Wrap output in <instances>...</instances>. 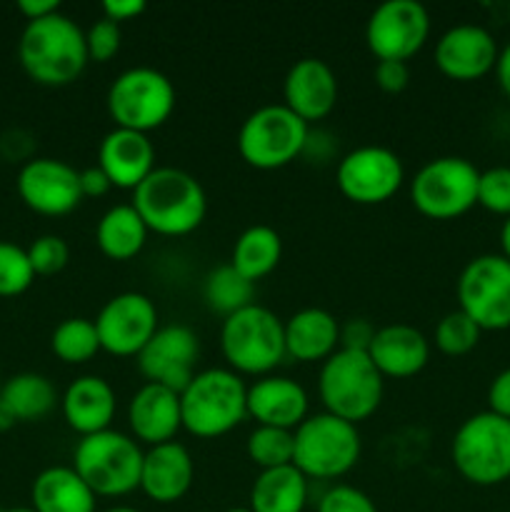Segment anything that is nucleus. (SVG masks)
Segmentation results:
<instances>
[{
	"instance_id": "nucleus-50",
	"label": "nucleus",
	"mask_w": 510,
	"mask_h": 512,
	"mask_svg": "<svg viewBox=\"0 0 510 512\" xmlns=\"http://www.w3.org/2000/svg\"><path fill=\"white\" fill-rule=\"evenodd\" d=\"M103 512H140V510L130 508V505H115V508H108V510H103Z\"/></svg>"
},
{
	"instance_id": "nucleus-1",
	"label": "nucleus",
	"mask_w": 510,
	"mask_h": 512,
	"mask_svg": "<svg viewBox=\"0 0 510 512\" xmlns=\"http://www.w3.org/2000/svg\"><path fill=\"white\" fill-rule=\"evenodd\" d=\"M18 60L38 85L63 88L75 83L90 63L85 30L60 10L48 18L30 20L20 35Z\"/></svg>"
},
{
	"instance_id": "nucleus-46",
	"label": "nucleus",
	"mask_w": 510,
	"mask_h": 512,
	"mask_svg": "<svg viewBox=\"0 0 510 512\" xmlns=\"http://www.w3.org/2000/svg\"><path fill=\"white\" fill-rule=\"evenodd\" d=\"M18 10L25 15V20H40L48 15L58 13L60 3L58 0H18Z\"/></svg>"
},
{
	"instance_id": "nucleus-51",
	"label": "nucleus",
	"mask_w": 510,
	"mask_h": 512,
	"mask_svg": "<svg viewBox=\"0 0 510 512\" xmlns=\"http://www.w3.org/2000/svg\"><path fill=\"white\" fill-rule=\"evenodd\" d=\"M0 512H35L33 508H8V510H0Z\"/></svg>"
},
{
	"instance_id": "nucleus-31",
	"label": "nucleus",
	"mask_w": 510,
	"mask_h": 512,
	"mask_svg": "<svg viewBox=\"0 0 510 512\" xmlns=\"http://www.w3.org/2000/svg\"><path fill=\"white\" fill-rule=\"evenodd\" d=\"M0 403L13 413L18 423H38L58 405V390L45 375L18 373L3 383Z\"/></svg>"
},
{
	"instance_id": "nucleus-43",
	"label": "nucleus",
	"mask_w": 510,
	"mask_h": 512,
	"mask_svg": "<svg viewBox=\"0 0 510 512\" xmlns=\"http://www.w3.org/2000/svg\"><path fill=\"white\" fill-rule=\"evenodd\" d=\"M488 410L510 420V368L500 370L488 385Z\"/></svg>"
},
{
	"instance_id": "nucleus-42",
	"label": "nucleus",
	"mask_w": 510,
	"mask_h": 512,
	"mask_svg": "<svg viewBox=\"0 0 510 512\" xmlns=\"http://www.w3.org/2000/svg\"><path fill=\"white\" fill-rule=\"evenodd\" d=\"M375 325L365 318H353L345 325H340V348L343 350H358V353H368L370 343H373Z\"/></svg>"
},
{
	"instance_id": "nucleus-33",
	"label": "nucleus",
	"mask_w": 510,
	"mask_h": 512,
	"mask_svg": "<svg viewBox=\"0 0 510 512\" xmlns=\"http://www.w3.org/2000/svg\"><path fill=\"white\" fill-rule=\"evenodd\" d=\"M55 358L65 365H85L100 353V338L95 323L88 318H65L50 335Z\"/></svg>"
},
{
	"instance_id": "nucleus-4",
	"label": "nucleus",
	"mask_w": 510,
	"mask_h": 512,
	"mask_svg": "<svg viewBox=\"0 0 510 512\" xmlns=\"http://www.w3.org/2000/svg\"><path fill=\"white\" fill-rule=\"evenodd\" d=\"M220 353L233 373L255 378L273 375V370L288 358L283 320L258 303L228 315L220 328Z\"/></svg>"
},
{
	"instance_id": "nucleus-45",
	"label": "nucleus",
	"mask_w": 510,
	"mask_h": 512,
	"mask_svg": "<svg viewBox=\"0 0 510 512\" xmlns=\"http://www.w3.org/2000/svg\"><path fill=\"white\" fill-rule=\"evenodd\" d=\"M110 188H113V183H110L108 175L98 165H90V168L80 170V190H83V198H103Z\"/></svg>"
},
{
	"instance_id": "nucleus-5",
	"label": "nucleus",
	"mask_w": 510,
	"mask_h": 512,
	"mask_svg": "<svg viewBox=\"0 0 510 512\" xmlns=\"http://www.w3.org/2000/svg\"><path fill=\"white\" fill-rule=\"evenodd\" d=\"M385 378L368 353L335 350L318 375V395L325 413L358 425L368 420L383 403Z\"/></svg>"
},
{
	"instance_id": "nucleus-14",
	"label": "nucleus",
	"mask_w": 510,
	"mask_h": 512,
	"mask_svg": "<svg viewBox=\"0 0 510 512\" xmlns=\"http://www.w3.org/2000/svg\"><path fill=\"white\" fill-rule=\"evenodd\" d=\"M430 35V13L418 0H385L365 23V45L378 60L408 63Z\"/></svg>"
},
{
	"instance_id": "nucleus-21",
	"label": "nucleus",
	"mask_w": 510,
	"mask_h": 512,
	"mask_svg": "<svg viewBox=\"0 0 510 512\" xmlns=\"http://www.w3.org/2000/svg\"><path fill=\"white\" fill-rule=\"evenodd\" d=\"M128 428L130 435L148 448L173 443L183 430L180 395L163 385L145 383L128 403Z\"/></svg>"
},
{
	"instance_id": "nucleus-17",
	"label": "nucleus",
	"mask_w": 510,
	"mask_h": 512,
	"mask_svg": "<svg viewBox=\"0 0 510 512\" xmlns=\"http://www.w3.org/2000/svg\"><path fill=\"white\" fill-rule=\"evenodd\" d=\"M20 200L33 213L60 218L73 213L83 200L80 170L58 158H33L20 168L15 180Z\"/></svg>"
},
{
	"instance_id": "nucleus-20",
	"label": "nucleus",
	"mask_w": 510,
	"mask_h": 512,
	"mask_svg": "<svg viewBox=\"0 0 510 512\" xmlns=\"http://www.w3.org/2000/svg\"><path fill=\"white\" fill-rule=\"evenodd\" d=\"M195 480V463L188 448L178 440L155 445L143 455L140 490L158 505H173L190 493Z\"/></svg>"
},
{
	"instance_id": "nucleus-2",
	"label": "nucleus",
	"mask_w": 510,
	"mask_h": 512,
	"mask_svg": "<svg viewBox=\"0 0 510 512\" xmlns=\"http://www.w3.org/2000/svg\"><path fill=\"white\" fill-rule=\"evenodd\" d=\"M133 205L150 233L163 238H183L203 225L208 213V195L188 170L155 168L133 190Z\"/></svg>"
},
{
	"instance_id": "nucleus-35",
	"label": "nucleus",
	"mask_w": 510,
	"mask_h": 512,
	"mask_svg": "<svg viewBox=\"0 0 510 512\" xmlns=\"http://www.w3.org/2000/svg\"><path fill=\"white\" fill-rule=\"evenodd\" d=\"M480 335L483 330L463 313V310H450L443 318L438 320L433 330V345L443 355L450 358H460V355H468L470 350H475V345L480 343Z\"/></svg>"
},
{
	"instance_id": "nucleus-40",
	"label": "nucleus",
	"mask_w": 510,
	"mask_h": 512,
	"mask_svg": "<svg viewBox=\"0 0 510 512\" xmlns=\"http://www.w3.org/2000/svg\"><path fill=\"white\" fill-rule=\"evenodd\" d=\"M318 512H378L368 493L353 485H333L318 500Z\"/></svg>"
},
{
	"instance_id": "nucleus-6",
	"label": "nucleus",
	"mask_w": 510,
	"mask_h": 512,
	"mask_svg": "<svg viewBox=\"0 0 510 512\" xmlns=\"http://www.w3.org/2000/svg\"><path fill=\"white\" fill-rule=\"evenodd\" d=\"M145 450L133 435L118 430L80 438L73 450V470L85 480L95 498H123L140 490Z\"/></svg>"
},
{
	"instance_id": "nucleus-18",
	"label": "nucleus",
	"mask_w": 510,
	"mask_h": 512,
	"mask_svg": "<svg viewBox=\"0 0 510 512\" xmlns=\"http://www.w3.org/2000/svg\"><path fill=\"white\" fill-rule=\"evenodd\" d=\"M500 48L483 25L460 23L445 30L435 43V68L455 83H473L493 73Z\"/></svg>"
},
{
	"instance_id": "nucleus-47",
	"label": "nucleus",
	"mask_w": 510,
	"mask_h": 512,
	"mask_svg": "<svg viewBox=\"0 0 510 512\" xmlns=\"http://www.w3.org/2000/svg\"><path fill=\"white\" fill-rule=\"evenodd\" d=\"M495 78H498L500 90H503L505 98L510 100V43H505V48H500L498 63H495Z\"/></svg>"
},
{
	"instance_id": "nucleus-24",
	"label": "nucleus",
	"mask_w": 510,
	"mask_h": 512,
	"mask_svg": "<svg viewBox=\"0 0 510 512\" xmlns=\"http://www.w3.org/2000/svg\"><path fill=\"white\" fill-rule=\"evenodd\" d=\"M368 358L383 378L408 380L423 373L430 360V340L415 325L390 323L375 330Z\"/></svg>"
},
{
	"instance_id": "nucleus-44",
	"label": "nucleus",
	"mask_w": 510,
	"mask_h": 512,
	"mask_svg": "<svg viewBox=\"0 0 510 512\" xmlns=\"http://www.w3.org/2000/svg\"><path fill=\"white\" fill-rule=\"evenodd\" d=\"M145 0H108L103 3V18L113 20V23H125V20H135L138 15L145 13Z\"/></svg>"
},
{
	"instance_id": "nucleus-16",
	"label": "nucleus",
	"mask_w": 510,
	"mask_h": 512,
	"mask_svg": "<svg viewBox=\"0 0 510 512\" xmlns=\"http://www.w3.org/2000/svg\"><path fill=\"white\" fill-rule=\"evenodd\" d=\"M200 358V340L193 328L183 323L160 325L158 333L148 340L138 353L140 375L148 383L163 385V388L183 393L190 380L195 378V365Z\"/></svg>"
},
{
	"instance_id": "nucleus-53",
	"label": "nucleus",
	"mask_w": 510,
	"mask_h": 512,
	"mask_svg": "<svg viewBox=\"0 0 510 512\" xmlns=\"http://www.w3.org/2000/svg\"><path fill=\"white\" fill-rule=\"evenodd\" d=\"M0 388H3V380H0Z\"/></svg>"
},
{
	"instance_id": "nucleus-10",
	"label": "nucleus",
	"mask_w": 510,
	"mask_h": 512,
	"mask_svg": "<svg viewBox=\"0 0 510 512\" xmlns=\"http://www.w3.org/2000/svg\"><path fill=\"white\" fill-rule=\"evenodd\" d=\"M310 125L283 103L253 110L238 130V153L250 168L278 170L303 155Z\"/></svg>"
},
{
	"instance_id": "nucleus-23",
	"label": "nucleus",
	"mask_w": 510,
	"mask_h": 512,
	"mask_svg": "<svg viewBox=\"0 0 510 512\" xmlns=\"http://www.w3.org/2000/svg\"><path fill=\"white\" fill-rule=\"evenodd\" d=\"M310 398L300 383L285 375H265L248 385V415L255 425L295 430L308 418Z\"/></svg>"
},
{
	"instance_id": "nucleus-15",
	"label": "nucleus",
	"mask_w": 510,
	"mask_h": 512,
	"mask_svg": "<svg viewBox=\"0 0 510 512\" xmlns=\"http://www.w3.org/2000/svg\"><path fill=\"white\" fill-rule=\"evenodd\" d=\"M100 350L115 358H138L148 340L158 333V308L153 300L135 290L113 295L93 320Z\"/></svg>"
},
{
	"instance_id": "nucleus-7",
	"label": "nucleus",
	"mask_w": 510,
	"mask_h": 512,
	"mask_svg": "<svg viewBox=\"0 0 510 512\" xmlns=\"http://www.w3.org/2000/svg\"><path fill=\"white\" fill-rule=\"evenodd\" d=\"M450 460L460 478L478 488H495L510 480V420L483 410L455 430Z\"/></svg>"
},
{
	"instance_id": "nucleus-38",
	"label": "nucleus",
	"mask_w": 510,
	"mask_h": 512,
	"mask_svg": "<svg viewBox=\"0 0 510 512\" xmlns=\"http://www.w3.org/2000/svg\"><path fill=\"white\" fill-rule=\"evenodd\" d=\"M25 250L35 275H58L70 260V248L60 235H40Z\"/></svg>"
},
{
	"instance_id": "nucleus-30",
	"label": "nucleus",
	"mask_w": 510,
	"mask_h": 512,
	"mask_svg": "<svg viewBox=\"0 0 510 512\" xmlns=\"http://www.w3.org/2000/svg\"><path fill=\"white\" fill-rule=\"evenodd\" d=\"M280 258H283V240L280 233L270 225H250L238 235L233 245V255H230V265L238 270L240 275L258 283V280L268 278L275 268H278Z\"/></svg>"
},
{
	"instance_id": "nucleus-36",
	"label": "nucleus",
	"mask_w": 510,
	"mask_h": 512,
	"mask_svg": "<svg viewBox=\"0 0 510 512\" xmlns=\"http://www.w3.org/2000/svg\"><path fill=\"white\" fill-rule=\"evenodd\" d=\"M35 273L28 250L15 243L0 240V298L23 295L33 285Z\"/></svg>"
},
{
	"instance_id": "nucleus-3",
	"label": "nucleus",
	"mask_w": 510,
	"mask_h": 512,
	"mask_svg": "<svg viewBox=\"0 0 510 512\" xmlns=\"http://www.w3.org/2000/svg\"><path fill=\"white\" fill-rule=\"evenodd\" d=\"M180 415L195 438H223L248 418V385L228 368L198 370L180 393Z\"/></svg>"
},
{
	"instance_id": "nucleus-48",
	"label": "nucleus",
	"mask_w": 510,
	"mask_h": 512,
	"mask_svg": "<svg viewBox=\"0 0 510 512\" xmlns=\"http://www.w3.org/2000/svg\"><path fill=\"white\" fill-rule=\"evenodd\" d=\"M500 255L510 260V218H505L500 228Z\"/></svg>"
},
{
	"instance_id": "nucleus-8",
	"label": "nucleus",
	"mask_w": 510,
	"mask_h": 512,
	"mask_svg": "<svg viewBox=\"0 0 510 512\" xmlns=\"http://www.w3.org/2000/svg\"><path fill=\"white\" fill-rule=\"evenodd\" d=\"M293 465L308 480H335L348 475L358 465L360 443L358 425L330 413L308 415L293 430Z\"/></svg>"
},
{
	"instance_id": "nucleus-29",
	"label": "nucleus",
	"mask_w": 510,
	"mask_h": 512,
	"mask_svg": "<svg viewBox=\"0 0 510 512\" xmlns=\"http://www.w3.org/2000/svg\"><path fill=\"white\" fill-rule=\"evenodd\" d=\"M148 235V225L130 203L108 208L95 225V245L105 258L115 263H125L140 255L148 243Z\"/></svg>"
},
{
	"instance_id": "nucleus-32",
	"label": "nucleus",
	"mask_w": 510,
	"mask_h": 512,
	"mask_svg": "<svg viewBox=\"0 0 510 512\" xmlns=\"http://www.w3.org/2000/svg\"><path fill=\"white\" fill-rule=\"evenodd\" d=\"M255 283H250L245 275H240L238 270L230 263L218 265V268L210 270L205 275L203 283V300L213 313L228 315L238 313V310L248 308L255 303Z\"/></svg>"
},
{
	"instance_id": "nucleus-41",
	"label": "nucleus",
	"mask_w": 510,
	"mask_h": 512,
	"mask_svg": "<svg viewBox=\"0 0 510 512\" xmlns=\"http://www.w3.org/2000/svg\"><path fill=\"white\" fill-rule=\"evenodd\" d=\"M373 78L383 93H403L410 83V68L408 63H400V60H378Z\"/></svg>"
},
{
	"instance_id": "nucleus-11",
	"label": "nucleus",
	"mask_w": 510,
	"mask_h": 512,
	"mask_svg": "<svg viewBox=\"0 0 510 512\" xmlns=\"http://www.w3.org/2000/svg\"><path fill=\"white\" fill-rule=\"evenodd\" d=\"M480 170L460 155L428 160L410 180V203L430 220H455L478 205Z\"/></svg>"
},
{
	"instance_id": "nucleus-25",
	"label": "nucleus",
	"mask_w": 510,
	"mask_h": 512,
	"mask_svg": "<svg viewBox=\"0 0 510 512\" xmlns=\"http://www.w3.org/2000/svg\"><path fill=\"white\" fill-rule=\"evenodd\" d=\"M60 410L70 430L88 438V435L110 430V423L118 410L113 385L100 375H80L65 388L60 398Z\"/></svg>"
},
{
	"instance_id": "nucleus-26",
	"label": "nucleus",
	"mask_w": 510,
	"mask_h": 512,
	"mask_svg": "<svg viewBox=\"0 0 510 512\" xmlns=\"http://www.w3.org/2000/svg\"><path fill=\"white\" fill-rule=\"evenodd\" d=\"M285 328V355L298 363H325L340 350V323L323 308H303L290 315Z\"/></svg>"
},
{
	"instance_id": "nucleus-34",
	"label": "nucleus",
	"mask_w": 510,
	"mask_h": 512,
	"mask_svg": "<svg viewBox=\"0 0 510 512\" xmlns=\"http://www.w3.org/2000/svg\"><path fill=\"white\" fill-rule=\"evenodd\" d=\"M293 430L268 428V425H255L253 433L245 440V453L248 460L260 470L283 468L293 465Z\"/></svg>"
},
{
	"instance_id": "nucleus-19",
	"label": "nucleus",
	"mask_w": 510,
	"mask_h": 512,
	"mask_svg": "<svg viewBox=\"0 0 510 512\" xmlns=\"http://www.w3.org/2000/svg\"><path fill=\"white\" fill-rule=\"evenodd\" d=\"M338 103V78L320 58H300L283 80V105L305 123L325 120Z\"/></svg>"
},
{
	"instance_id": "nucleus-27",
	"label": "nucleus",
	"mask_w": 510,
	"mask_h": 512,
	"mask_svg": "<svg viewBox=\"0 0 510 512\" xmlns=\"http://www.w3.org/2000/svg\"><path fill=\"white\" fill-rule=\"evenodd\" d=\"M35 512H95L98 498L73 470V465L45 468L30 488Z\"/></svg>"
},
{
	"instance_id": "nucleus-28",
	"label": "nucleus",
	"mask_w": 510,
	"mask_h": 512,
	"mask_svg": "<svg viewBox=\"0 0 510 512\" xmlns=\"http://www.w3.org/2000/svg\"><path fill=\"white\" fill-rule=\"evenodd\" d=\"M310 480L295 465L260 470L250 488L248 508L253 512H305Z\"/></svg>"
},
{
	"instance_id": "nucleus-52",
	"label": "nucleus",
	"mask_w": 510,
	"mask_h": 512,
	"mask_svg": "<svg viewBox=\"0 0 510 512\" xmlns=\"http://www.w3.org/2000/svg\"><path fill=\"white\" fill-rule=\"evenodd\" d=\"M223 512H253L250 508H228V510H223Z\"/></svg>"
},
{
	"instance_id": "nucleus-12",
	"label": "nucleus",
	"mask_w": 510,
	"mask_h": 512,
	"mask_svg": "<svg viewBox=\"0 0 510 512\" xmlns=\"http://www.w3.org/2000/svg\"><path fill=\"white\" fill-rule=\"evenodd\" d=\"M458 310L483 333L510 328V260L485 253L468 260L455 283Z\"/></svg>"
},
{
	"instance_id": "nucleus-39",
	"label": "nucleus",
	"mask_w": 510,
	"mask_h": 512,
	"mask_svg": "<svg viewBox=\"0 0 510 512\" xmlns=\"http://www.w3.org/2000/svg\"><path fill=\"white\" fill-rule=\"evenodd\" d=\"M120 43H123V33L120 25L108 18H100L85 30V45H88V58L93 63H108L118 55Z\"/></svg>"
},
{
	"instance_id": "nucleus-37",
	"label": "nucleus",
	"mask_w": 510,
	"mask_h": 512,
	"mask_svg": "<svg viewBox=\"0 0 510 512\" xmlns=\"http://www.w3.org/2000/svg\"><path fill=\"white\" fill-rule=\"evenodd\" d=\"M478 205L500 218H510V165L480 170Z\"/></svg>"
},
{
	"instance_id": "nucleus-9",
	"label": "nucleus",
	"mask_w": 510,
	"mask_h": 512,
	"mask_svg": "<svg viewBox=\"0 0 510 512\" xmlns=\"http://www.w3.org/2000/svg\"><path fill=\"white\" fill-rule=\"evenodd\" d=\"M108 113L115 128L145 133L158 130L170 120L175 110V85L160 70L138 65L128 68L110 83Z\"/></svg>"
},
{
	"instance_id": "nucleus-49",
	"label": "nucleus",
	"mask_w": 510,
	"mask_h": 512,
	"mask_svg": "<svg viewBox=\"0 0 510 512\" xmlns=\"http://www.w3.org/2000/svg\"><path fill=\"white\" fill-rule=\"evenodd\" d=\"M18 425V420L13 418V413H10L8 408H5L3 403H0V433H5V430L15 428Z\"/></svg>"
},
{
	"instance_id": "nucleus-22",
	"label": "nucleus",
	"mask_w": 510,
	"mask_h": 512,
	"mask_svg": "<svg viewBox=\"0 0 510 512\" xmlns=\"http://www.w3.org/2000/svg\"><path fill=\"white\" fill-rule=\"evenodd\" d=\"M98 168L108 175L113 188L135 190L158 168L153 140L145 133L113 128L100 140Z\"/></svg>"
},
{
	"instance_id": "nucleus-13",
	"label": "nucleus",
	"mask_w": 510,
	"mask_h": 512,
	"mask_svg": "<svg viewBox=\"0 0 510 512\" xmlns=\"http://www.w3.org/2000/svg\"><path fill=\"white\" fill-rule=\"evenodd\" d=\"M403 183V160L385 145H360L345 153L335 168L340 195L355 205L388 203Z\"/></svg>"
}]
</instances>
